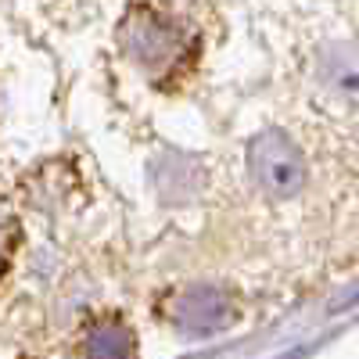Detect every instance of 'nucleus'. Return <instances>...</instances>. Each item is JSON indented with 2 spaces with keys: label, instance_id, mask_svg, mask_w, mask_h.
<instances>
[{
  "label": "nucleus",
  "instance_id": "obj_2",
  "mask_svg": "<svg viewBox=\"0 0 359 359\" xmlns=\"http://www.w3.org/2000/svg\"><path fill=\"white\" fill-rule=\"evenodd\" d=\"M22 241V226H18V216H15V208L11 201L0 194V277L8 273V266L15 259V248Z\"/></svg>",
  "mask_w": 359,
  "mask_h": 359
},
{
  "label": "nucleus",
  "instance_id": "obj_1",
  "mask_svg": "<svg viewBox=\"0 0 359 359\" xmlns=\"http://www.w3.org/2000/svg\"><path fill=\"white\" fill-rule=\"evenodd\" d=\"M118 50L147 83L165 86L194 62L191 25L155 4H133L118 22Z\"/></svg>",
  "mask_w": 359,
  "mask_h": 359
}]
</instances>
